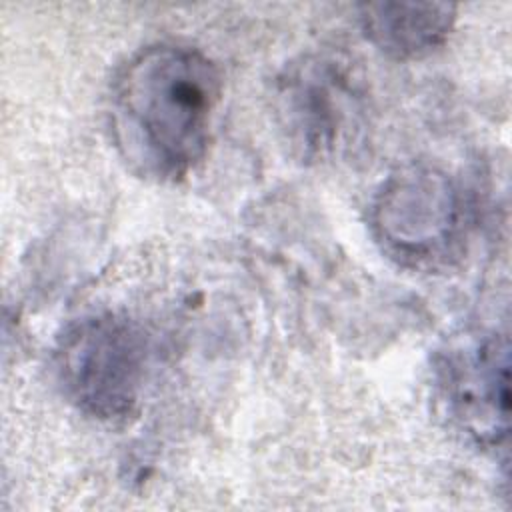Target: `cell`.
<instances>
[{
    "mask_svg": "<svg viewBox=\"0 0 512 512\" xmlns=\"http://www.w3.org/2000/svg\"><path fill=\"white\" fill-rule=\"evenodd\" d=\"M220 94V72L200 50L166 42L140 50L112 88L120 154L146 178L180 180L208 150Z\"/></svg>",
    "mask_w": 512,
    "mask_h": 512,
    "instance_id": "cell-1",
    "label": "cell"
},
{
    "mask_svg": "<svg viewBox=\"0 0 512 512\" xmlns=\"http://www.w3.org/2000/svg\"><path fill=\"white\" fill-rule=\"evenodd\" d=\"M144 340L112 314L72 326L56 350L64 394L86 414L118 418L132 410L144 380Z\"/></svg>",
    "mask_w": 512,
    "mask_h": 512,
    "instance_id": "cell-2",
    "label": "cell"
},
{
    "mask_svg": "<svg viewBox=\"0 0 512 512\" xmlns=\"http://www.w3.org/2000/svg\"><path fill=\"white\" fill-rule=\"evenodd\" d=\"M374 226L396 254L414 260L434 256L458 226V198L450 180L430 168L398 172L378 194Z\"/></svg>",
    "mask_w": 512,
    "mask_h": 512,
    "instance_id": "cell-3",
    "label": "cell"
},
{
    "mask_svg": "<svg viewBox=\"0 0 512 512\" xmlns=\"http://www.w3.org/2000/svg\"><path fill=\"white\" fill-rule=\"evenodd\" d=\"M368 40L384 54L410 60L436 50L450 34L456 6L444 2H370L362 6Z\"/></svg>",
    "mask_w": 512,
    "mask_h": 512,
    "instance_id": "cell-4",
    "label": "cell"
},
{
    "mask_svg": "<svg viewBox=\"0 0 512 512\" xmlns=\"http://www.w3.org/2000/svg\"><path fill=\"white\" fill-rule=\"evenodd\" d=\"M456 404L462 414L482 418L486 432H496L498 420L508 418V354L496 344H484L474 358L464 362V370L454 378ZM482 432V420H480Z\"/></svg>",
    "mask_w": 512,
    "mask_h": 512,
    "instance_id": "cell-5",
    "label": "cell"
},
{
    "mask_svg": "<svg viewBox=\"0 0 512 512\" xmlns=\"http://www.w3.org/2000/svg\"><path fill=\"white\" fill-rule=\"evenodd\" d=\"M292 108L298 128L304 134V144L320 148L332 142L338 124V102H332L334 88L312 80L292 86Z\"/></svg>",
    "mask_w": 512,
    "mask_h": 512,
    "instance_id": "cell-6",
    "label": "cell"
}]
</instances>
